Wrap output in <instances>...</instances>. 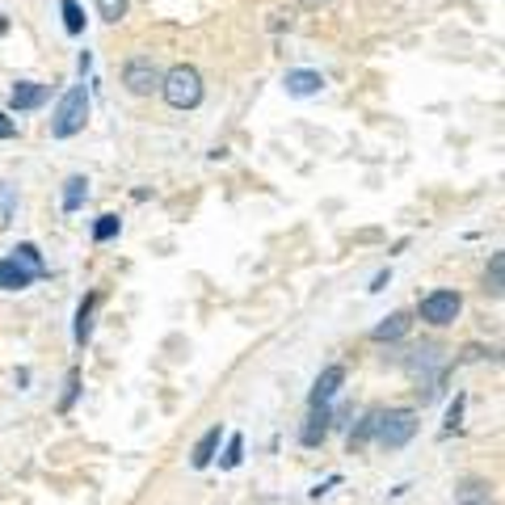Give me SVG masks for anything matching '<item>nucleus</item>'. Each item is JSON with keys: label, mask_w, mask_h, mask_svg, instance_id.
Wrapping results in <instances>:
<instances>
[{"label": "nucleus", "mask_w": 505, "mask_h": 505, "mask_svg": "<svg viewBox=\"0 0 505 505\" xmlns=\"http://www.w3.org/2000/svg\"><path fill=\"white\" fill-rule=\"evenodd\" d=\"M13 261H17V266H26V269H34L38 278L47 274V261H43V252H38V244H30V240H21V244L13 249Z\"/></svg>", "instance_id": "nucleus-18"}, {"label": "nucleus", "mask_w": 505, "mask_h": 505, "mask_svg": "<svg viewBox=\"0 0 505 505\" xmlns=\"http://www.w3.org/2000/svg\"><path fill=\"white\" fill-rule=\"evenodd\" d=\"M501 291H505V252H493L489 266H485V295L501 300Z\"/></svg>", "instance_id": "nucleus-17"}, {"label": "nucleus", "mask_w": 505, "mask_h": 505, "mask_svg": "<svg viewBox=\"0 0 505 505\" xmlns=\"http://www.w3.org/2000/svg\"><path fill=\"white\" fill-rule=\"evenodd\" d=\"M283 89H286V97H300V101H308V97H320L325 76H320L316 68H291V72L283 76Z\"/></svg>", "instance_id": "nucleus-9"}, {"label": "nucleus", "mask_w": 505, "mask_h": 505, "mask_svg": "<svg viewBox=\"0 0 505 505\" xmlns=\"http://www.w3.org/2000/svg\"><path fill=\"white\" fill-rule=\"evenodd\" d=\"M337 485H341V476H329L325 485H316V489H312V501H320V497H325L329 489H337Z\"/></svg>", "instance_id": "nucleus-29"}, {"label": "nucleus", "mask_w": 505, "mask_h": 505, "mask_svg": "<svg viewBox=\"0 0 505 505\" xmlns=\"http://www.w3.org/2000/svg\"><path fill=\"white\" fill-rule=\"evenodd\" d=\"M76 396H80V371L72 366V371H68V383H63V396H60V413H72Z\"/></svg>", "instance_id": "nucleus-25"}, {"label": "nucleus", "mask_w": 505, "mask_h": 505, "mask_svg": "<svg viewBox=\"0 0 505 505\" xmlns=\"http://www.w3.org/2000/svg\"><path fill=\"white\" fill-rule=\"evenodd\" d=\"M89 123V89L84 84H72L68 93L60 97V106L51 114V140H72L80 135Z\"/></svg>", "instance_id": "nucleus-2"}, {"label": "nucleus", "mask_w": 505, "mask_h": 505, "mask_svg": "<svg viewBox=\"0 0 505 505\" xmlns=\"http://www.w3.org/2000/svg\"><path fill=\"white\" fill-rule=\"evenodd\" d=\"M455 505H497L493 480H485V476H468V480H459Z\"/></svg>", "instance_id": "nucleus-12"}, {"label": "nucleus", "mask_w": 505, "mask_h": 505, "mask_svg": "<svg viewBox=\"0 0 505 505\" xmlns=\"http://www.w3.org/2000/svg\"><path fill=\"white\" fill-rule=\"evenodd\" d=\"M215 459H220L223 472H236L240 463H244V438H240V434H232V438H228V446H223V455H215Z\"/></svg>", "instance_id": "nucleus-21"}, {"label": "nucleus", "mask_w": 505, "mask_h": 505, "mask_svg": "<svg viewBox=\"0 0 505 505\" xmlns=\"http://www.w3.org/2000/svg\"><path fill=\"white\" fill-rule=\"evenodd\" d=\"M379 417H383V409H366L363 421L354 426V434H349V451H363V446H371L379 434Z\"/></svg>", "instance_id": "nucleus-16"}, {"label": "nucleus", "mask_w": 505, "mask_h": 505, "mask_svg": "<svg viewBox=\"0 0 505 505\" xmlns=\"http://www.w3.org/2000/svg\"><path fill=\"white\" fill-rule=\"evenodd\" d=\"M463 405H468V396L459 392L451 405H446V421H442V434H455L459 426H463Z\"/></svg>", "instance_id": "nucleus-24"}, {"label": "nucleus", "mask_w": 505, "mask_h": 505, "mask_svg": "<svg viewBox=\"0 0 505 505\" xmlns=\"http://www.w3.org/2000/svg\"><path fill=\"white\" fill-rule=\"evenodd\" d=\"M417 429H421V417H417V409H383L375 442L383 446V451H400V446H409V442H413V434H417Z\"/></svg>", "instance_id": "nucleus-4"}, {"label": "nucleus", "mask_w": 505, "mask_h": 505, "mask_svg": "<svg viewBox=\"0 0 505 505\" xmlns=\"http://www.w3.org/2000/svg\"><path fill=\"white\" fill-rule=\"evenodd\" d=\"M13 215H17V186L0 181V228H9Z\"/></svg>", "instance_id": "nucleus-22"}, {"label": "nucleus", "mask_w": 505, "mask_h": 505, "mask_svg": "<svg viewBox=\"0 0 505 505\" xmlns=\"http://www.w3.org/2000/svg\"><path fill=\"white\" fill-rule=\"evenodd\" d=\"M295 26V13H274V21H269V30L278 34V30H291Z\"/></svg>", "instance_id": "nucleus-28"}, {"label": "nucleus", "mask_w": 505, "mask_h": 505, "mask_svg": "<svg viewBox=\"0 0 505 505\" xmlns=\"http://www.w3.org/2000/svg\"><path fill=\"white\" fill-rule=\"evenodd\" d=\"M329 434H333V405H329V409H308V421L300 426V442H303V446L316 451V446H325Z\"/></svg>", "instance_id": "nucleus-10"}, {"label": "nucleus", "mask_w": 505, "mask_h": 505, "mask_svg": "<svg viewBox=\"0 0 505 505\" xmlns=\"http://www.w3.org/2000/svg\"><path fill=\"white\" fill-rule=\"evenodd\" d=\"M341 383H346V366L341 363H329L320 375H316L312 392H308V409H329L337 392H341Z\"/></svg>", "instance_id": "nucleus-6"}, {"label": "nucleus", "mask_w": 505, "mask_h": 505, "mask_svg": "<svg viewBox=\"0 0 505 505\" xmlns=\"http://www.w3.org/2000/svg\"><path fill=\"white\" fill-rule=\"evenodd\" d=\"M84 203H89V177H84V173H72L68 181H63V194H60L63 215H76Z\"/></svg>", "instance_id": "nucleus-15"}, {"label": "nucleus", "mask_w": 505, "mask_h": 505, "mask_svg": "<svg viewBox=\"0 0 505 505\" xmlns=\"http://www.w3.org/2000/svg\"><path fill=\"white\" fill-rule=\"evenodd\" d=\"M413 320H417V316H413L409 308H400V312H392V316H383L375 329H371V341H375V346H392V341H400V337H409Z\"/></svg>", "instance_id": "nucleus-8"}, {"label": "nucleus", "mask_w": 505, "mask_h": 505, "mask_svg": "<svg viewBox=\"0 0 505 505\" xmlns=\"http://www.w3.org/2000/svg\"><path fill=\"white\" fill-rule=\"evenodd\" d=\"M123 84L131 97H152L160 89V68L152 63V55H131L123 63Z\"/></svg>", "instance_id": "nucleus-5"}, {"label": "nucleus", "mask_w": 505, "mask_h": 505, "mask_svg": "<svg viewBox=\"0 0 505 505\" xmlns=\"http://www.w3.org/2000/svg\"><path fill=\"white\" fill-rule=\"evenodd\" d=\"M76 68H80V76H89V72H93V51H80Z\"/></svg>", "instance_id": "nucleus-30"}, {"label": "nucleus", "mask_w": 505, "mask_h": 505, "mask_svg": "<svg viewBox=\"0 0 505 505\" xmlns=\"http://www.w3.org/2000/svg\"><path fill=\"white\" fill-rule=\"evenodd\" d=\"M38 283V274L26 266H17L13 257H0V291H26Z\"/></svg>", "instance_id": "nucleus-14"}, {"label": "nucleus", "mask_w": 505, "mask_h": 505, "mask_svg": "<svg viewBox=\"0 0 505 505\" xmlns=\"http://www.w3.org/2000/svg\"><path fill=\"white\" fill-rule=\"evenodd\" d=\"M459 312H463V295L459 291H451V286H438V291H429V295H421V303H417V320H426L429 329H451L459 320Z\"/></svg>", "instance_id": "nucleus-3"}, {"label": "nucleus", "mask_w": 505, "mask_h": 505, "mask_svg": "<svg viewBox=\"0 0 505 505\" xmlns=\"http://www.w3.org/2000/svg\"><path fill=\"white\" fill-rule=\"evenodd\" d=\"M118 232H123V220L110 215V211L93 220V244H110V240H118Z\"/></svg>", "instance_id": "nucleus-19"}, {"label": "nucleus", "mask_w": 505, "mask_h": 505, "mask_svg": "<svg viewBox=\"0 0 505 505\" xmlns=\"http://www.w3.org/2000/svg\"><path fill=\"white\" fill-rule=\"evenodd\" d=\"M0 140H17V118H9V110H0Z\"/></svg>", "instance_id": "nucleus-26"}, {"label": "nucleus", "mask_w": 505, "mask_h": 505, "mask_svg": "<svg viewBox=\"0 0 505 505\" xmlns=\"http://www.w3.org/2000/svg\"><path fill=\"white\" fill-rule=\"evenodd\" d=\"M126 9H131V0H97V13H101L106 26H118L126 17Z\"/></svg>", "instance_id": "nucleus-23"}, {"label": "nucleus", "mask_w": 505, "mask_h": 505, "mask_svg": "<svg viewBox=\"0 0 505 505\" xmlns=\"http://www.w3.org/2000/svg\"><path fill=\"white\" fill-rule=\"evenodd\" d=\"M0 34H9V17L0 13Z\"/></svg>", "instance_id": "nucleus-32"}, {"label": "nucleus", "mask_w": 505, "mask_h": 505, "mask_svg": "<svg viewBox=\"0 0 505 505\" xmlns=\"http://www.w3.org/2000/svg\"><path fill=\"white\" fill-rule=\"evenodd\" d=\"M220 442H223V426H211L203 438L194 442V451H189V468H194V472L211 468V463H215V455H220Z\"/></svg>", "instance_id": "nucleus-13"}, {"label": "nucleus", "mask_w": 505, "mask_h": 505, "mask_svg": "<svg viewBox=\"0 0 505 505\" xmlns=\"http://www.w3.org/2000/svg\"><path fill=\"white\" fill-rule=\"evenodd\" d=\"M329 0H300V9H325Z\"/></svg>", "instance_id": "nucleus-31"}, {"label": "nucleus", "mask_w": 505, "mask_h": 505, "mask_svg": "<svg viewBox=\"0 0 505 505\" xmlns=\"http://www.w3.org/2000/svg\"><path fill=\"white\" fill-rule=\"evenodd\" d=\"M60 13H63V30L80 38L84 34V9H80V0H60Z\"/></svg>", "instance_id": "nucleus-20"}, {"label": "nucleus", "mask_w": 505, "mask_h": 505, "mask_svg": "<svg viewBox=\"0 0 505 505\" xmlns=\"http://www.w3.org/2000/svg\"><path fill=\"white\" fill-rule=\"evenodd\" d=\"M388 283H392V269H379L375 278H371V286H366V291H371V295H379V291H388Z\"/></svg>", "instance_id": "nucleus-27"}, {"label": "nucleus", "mask_w": 505, "mask_h": 505, "mask_svg": "<svg viewBox=\"0 0 505 505\" xmlns=\"http://www.w3.org/2000/svg\"><path fill=\"white\" fill-rule=\"evenodd\" d=\"M160 97H164V106H173V110H198L203 106V72L194 68V63H173L169 72H160Z\"/></svg>", "instance_id": "nucleus-1"}, {"label": "nucleus", "mask_w": 505, "mask_h": 505, "mask_svg": "<svg viewBox=\"0 0 505 505\" xmlns=\"http://www.w3.org/2000/svg\"><path fill=\"white\" fill-rule=\"evenodd\" d=\"M97 303H101V295H97V291H89V295L76 303V320H72V341H76V346H89V341H93Z\"/></svg>", "instance_id": "nucleus-11"}, {"label": "nucleus", "mask_w": 505, "mask_h": 505, "mask_svg": "<svg viewBox=\"0 0 505 505\" xmlns=\"http://www.w3.org/2000/svg\"><path fill=\"white\" fill-rule=\"evenodd\" d=\"M51 84H38V80H17L13 93H9V110L13 114H30L38 106H47Z\"/></svg>", "instance_id": "nucleus-7"}]
</instances>
